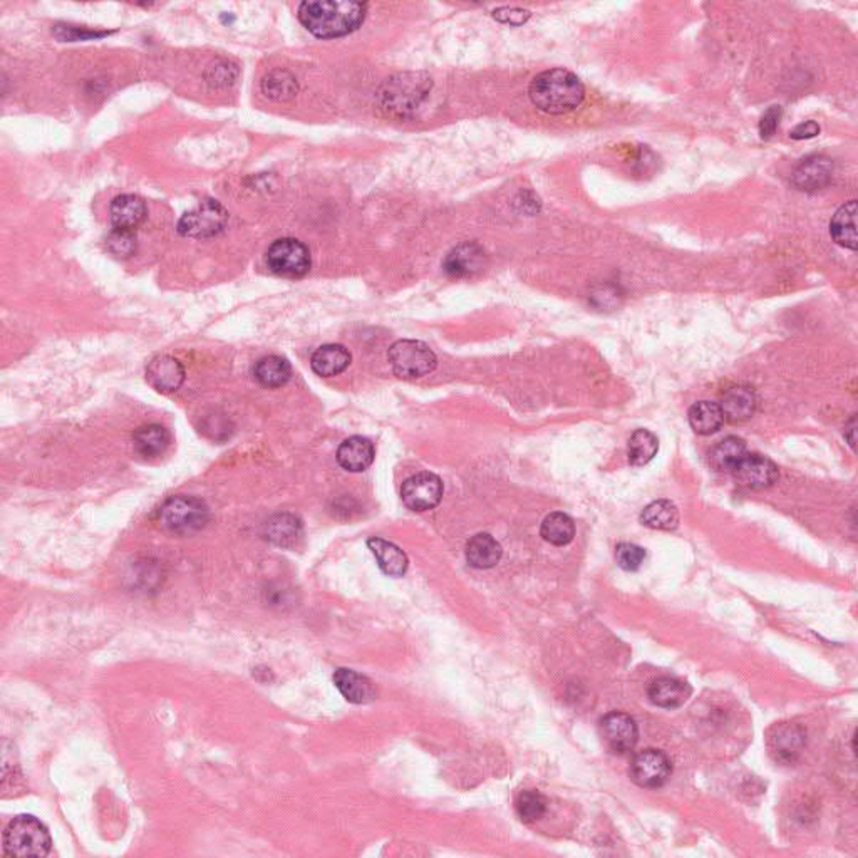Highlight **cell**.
<instances>
[{
	"label": "cell",
	"mask_w": 858,
	"mask_h": 858,
	"mask_svg": "<svg viewBox=\"0 0 858 858\" xmlns=\"http://www.w3.org/2000/svg\"><path fill=\"white\" fill-rule=\"evenodd\" d=\"M111 223L116 230L135 232L145 222L148 210L145 200L138 195H119L113 200L111 208Z\"/></svg>",
	"instance_id": "4fadbf2b"
},
{
	"label": "cell",
	"mask_w": 858,
	"mask_h": 858,
	"mask_svg": "<svg viewBox=\"0 0 858 858\" xmlns=\"http://www.w3.org/2000/svg\"><path fill=\"white\" fill-rule=\"evenodd\" d=\"M351 364V352L341 344H326L312 354V371L322 377L344 373Z\"/></svg>",
	"instance_id": "d6986e66"
},
{
	"label": "cell",
	"mask_w": 858,
	"mask_h": 858,
	"mask_svg": "<svg viewBox=\"0 0 858 858\" xmlns=\"http://www.w3.org/2000/svg\"><path fill=\"white\" fill-rule=\"evenodd\" d=\"M334 683L342 696L352 704L373 703L377 696L374 684L359 672L339 667L334 672Z\"/></svg>",
	"instance_id": "5bb4252c"
},
{
	"label": "cell",
	"mask_w": 858,
	"mask_h": 858,
	"mask_svg": "<svg viewBox=\"0 0 858 858\" xmlns=\"http://www.w3.org/2000/svg\"><path fill=\"white\" fill-rule=\"evenodd\" d=\"M830 235L845 249L857 250V202L850 200L838 208L830 222Z\"/></svg>",
	"instance_id": "ffe728a7"
},
{
	"label": "cell",
	"mask_w": 858,
	"mask_h": 858,
	"mask_svg": "<svg viewBox=\"0 0 858 858\" xmlns=\"http://www.w3.org/2000/svg\"><path fill=\"white\" fill-rule=\"evenodd\" d=\"M820 133V126L815 121H805L801 125L796 126L795 129L790 133L793 140H810L815 138Z\"/></svg>",
	"instance_id": "60d3db41"
},
{
	"label": "cell",
	"mask_w": 858,
	"mask_h": 858,
	"mask_svg": "<svg viewBox=\"0 0 858 858\" xmlns=\"http://www.w3.org/2000/svg\"><path fill=\"white\" fill-rule=\"evenodd\" d=\"M4 853L7 857H46L52 848L49 830L32 815H19L4 832Z\"/></svg>",
	"instance_id": "3957f363"
},
{
	"label": "cell",
	"mask_w": 858,
	"mask_h": 858,
	"mask_svg": "<svg viewBox=\"0 0 858 858\" xmlns=\"http://www.w3.org/2000/svg\"><path fill=\"white\" fill-rule=\"evenodd\" d=\"M228 212L217 200H205L178 222V232L188 238L215 237L227 227Z\"/></svg>",
	"instance_id": "8992f818"
},
{
	"label": "cell",
	"mask_w": 858,
	"mask_h": 858,
	"mask_svg": "<svg viewBox=\"0 0 858 858\" xmlns=\"http://www.w3.org/2000/svg\"><path fill=\"white\" fill-rule=\"evenodd\" d=\"M265 537L279 547H295L302 537V522L292 513H279L267 522Z\"/></svg>",
	"instance_id": "d4e9b609"
},
{
	"label": "cell",
	"mask_w": 858,
	"mask_h": 858,
	"mask_svg": "<svg viewBox=\"0 0 858 858\" xmlns=\"http://www.w3.org/2000/svg\"><path fill=\"white\" fill-rule=\"evenodd\" d=\"M54 36L63 42L91 41V39H101L113 32L96 31L89 27H79V26H71V24H57L54 26Z\"/></svg>",
	"instance_id": "d590c367"
},
{
	"label": "cell",
	"mask_w": 858,
	"mask_h": 858,
	"mask_svg": "<svg viewBox=\"0 0 858 858\" xmlns=\"http://www.w3.org/2000/svg\"><path fill=\"white\" fill-rule=\"evenodd\" d=\"M530 11L518 9V7H501L493 12V17L501 24H510V26H522L530 19Z\"/></svg>",
	"instance_id": "ab89813d"
},
{
	"label": "cell",
	"mask_w": 858,
	"mask_h": 858,
	"mask_svg": "<svg viewBox=\"0 0 858 858\" xmlns=\"http://www.w3.org/2000/svg\"><path fill=\"white\" fill-rule=\"evenodd\" d=\"M746 455H748V450H746L745 441L736 436H728L711 450L709 463L718 471L731 473Z\"/></svg>",
	"instance_id": "484cf974"
},
{
	"label": "cell",
	"mask_w": 858,
	"mask_h": 858,
	"mask_svg": "<svg viewBox=\"0 0 858 858\" xmlns=\"http://www.w3.org/2000/svg\"><path fill=\"white\" fill-rule=\"evenodd\" d=\"M146 381L158 393H175L185 383V369L175 357L158 356L146 367Z\"/></svg>",
	"instance_id": "7c38bea8"
},
{
	"label": "cell",
	"mask_w": 858,
	"mask_h": 858,
	"mask_svg": "<svg viewBox=\"0 0 858 858\" xmlns=\"http://www.w3.org/2000/svg\"><path fill=\"white\" fill-rule=\"evenodd\" d=\"M170 443H171V436L168 433L165 426H161V424H146V426H141L140 429H136V433L133 435V445H135L136 453L143 456V458H150V460L165 455L166 450L170 448Z\"/></svg>",
	"instance_id": "7402d4cb"
},
{
	"label": "cell",
	"mask_w": 858,
	"mask_h": 858,
	"mask_svg": "<svg viewBox=\"0 0 858 858\" xmlns=\"http://www.w3.org/2000/svg\"><path fill=\"white\" fill-rule=\"evenodd\" d=\"M615 559H617V563H619L621 569L627 570V572H636V570L641 569L644 559H646V552L639 545L621 543L615 550Z\"/></svg>",
	"instance_id": "74e56055"
},
{
	"label": "cell",
	"mask_w": 858,
	"mask_h": 858,
	"mask_svg": "<svg viewBox=\"0 0 858 858\" xmlns=\"http://www.w3.org/2000/svg\"><path fill=\"white\" fill-rule=\"evenodd\" d=\"M205 78L213 88H227L237 81L238 67L227 59H218L208 67Z\"/></svg>",
	"instance_id": "e575fe53"
},
{
	"label": "cell",
	"mask_w": 858,
	"mask_h": 858,
	"mask_svg": "<svg viewBox=\"0 0 858 858\" xmlns=\"http://www.w3.org/2000/svg\"><path fill=\"white\" fill-rule=\"evenodd\" d=\"M517 815L525 823H533L545 815L547 811V800L535 790H525L517 796L515 801Z\"/></svg>",
	"instance_id": "d6a6232c"
},
{
	"label": "cell",
	"mask_w": 858,
	"mask_h": 858,
	"mask_svg": "<svg viewBox=\"0 0 858 858\" xmlns=\"http://www.w3.org/2000/svg\"><path fill=\"white\" fill-rule=\"evenodd\" d=\"M208 508L195 497H171L158 510V523L166 532L187 535L193 533L208 523Z\"/></svg>",
	"instance_id": "277c9868"
},
{
	"label": "cell",
	"mask_w": 858,
	"mask_h": 858,
	"mask_svg": "<svg viewBox=\"0 0 858 858\" xmlns=\"http://www.w3.org/2000/svg\"><path fill=\"white\" fill-rule=\"evenodd\" d=\"M721 413H723L724 421L738 424L748 421L756 409V398L751 389L736 386L729 388L721 398Z\"/></svg>",
	"instance_id": "2e32d148"
},
{
	"label": "cell",
	"mask_w": 858,
	"mask_h": 858,
	"mask_svg": "<svg viewBox=\"0 0 858 858\" xmlns=\"http://www.w3.org/2000/svg\"><path fill=\"white\" fill-rule=\"evenodd\" d=\"M833 165L825 156H811L796 168L793 185L803 191H815L825 187L832 178Z\"/></svg>",
	"instance_id": "9a60e30c"
},
{
	"label": "cell",
	"mask_w": 858,
	"mask_h": 858,
	"mask_svg": "<svg viewBox=\"0 0 858 858\" xmlns=\"http://www.w3.org/2000/svg\"><path fill=\"white\" fill-rule=\"evenodd\" d=\"M106 245L109 252L116 257H129L133 255L136 250L135 232H126V230H116L113 228L111 233L106 238Z\"/></svg>",
	"instance_id": "8d00e7d4"
},
{
	"label": "cell",
	"mask_w": 858,
	"mask_h": 858,
	"mask_svg": "<svg viewBox=\"0 0 858 858\" xmlns=\"http://www.w3.org/2000/svg\"><path fill=\"white\" fill-rule=\"evenodd\" d=\"M501 545L488 533H478L466 545V560L475 569H491L501 559Z\"/></svg>",
	"instance_id": "603a6c76"
},
{
	"label": "cell",
	"mask_w": 858,
	"mask_h": 858,
	"mask_svg": "<svg viewBox=\"0 0 858 858\" xmlns=\"http://www.w3.org/2000/svg\"><path fill=\"white\" fill-rule=\"evenodd\" d=\"M803 745V734L796 726L776 728V734L771 738V748L780 758H793Z\"/></svg>",
	"instance_id": "836d02e7"
},
{
	"label": "cell",
	"mask_w": 858,
	"mask_h": 858,
	"mask_svg": "<svg viewBox=\"0 0 858 858\" xmlns=\"http://www.w3.org/2000/svg\"><path fill=\"white\" fill-rule=\"evenodd\" d=\"M367 547L371 548L379 567L389 577H403L408 570V557L401 548L384 538H369Z\"/></svg>",
	"instance_id": "44dd1931"
},
{
	"label": "cell",
	"mask_w": 858,
	"mask_h": 858,
	"mask_svg": "<svg viewBox=\"0 0 858 858\" xmlns=\"http://www.w3.org/2000/svg\"><path fill=\"white\" fill-rule=\"evenodd\" d=\"M540 533L548 543L563 547V545H569L570 542L575 537V525H574V520L569 515H565L562 512H555V513H550L543 520Z\"/></svg>",
	"instance_id": "f546056e"
},
{
	"label": "cell",
	"mask_w": 858,
	"mask_h": 858,
	"mask_svg": "<svg viewBox=\"0 0 858 858\" xmlns=\"http://www.w3.org/2000/svg\"><path fill=\"white\" fill-rule=\"evenodd\" d=\"M600 736L604 745L615 755H627L637 745L639 729L629 714L609 713L600 721Z\"/></svg>",
	"instance_id": "9c48e42d"
},
{
	"label": "cell",
	"mask_w": 858,
	"mask_h": 858,
	"mask_svg": "<svg viewBox=\"0 0 858 858\" xmlns=\"http://www.w3.org/2000/svg\"><path fill=\"white\" fill-rule=\"evenodd\" d=\"M292 367L289 361L280 356H267L255 366V377L265 388H280L289 383Z\"/></svg>",
	"instance_id": "83f0119b"
},
{
	"label": "cell",
	"mask_w": 858,
	"mask_h": 858,
	"mask_svg": "<svg viewBox=\"0 0 858 858\" xmlns=\"http://www.w3.org/2000/svg\"><path fill=\"white\" fill-rule=\"evenodd\" d=\"M671 771L669 758L659 749H644L632 760V781L641 788H659L667 781Z\"/></svg>",
	"instance_id": "30bf717a"
},
{
	"label": "cell",
	"mask_w": 858,
	"mask_h": 858,
	"mask_svg": "<svg viewBox=\"0 0 858 858\" xmlns=\"http://www.w3.org/2000/svg\"><path fill=\"white\" fill-rule=\"evenodd\" d=\"M528 96L543 113L565 114L579 108L585 89L575 74L557 67L535 76L528 88Z\"/></svg>",
	"instance_id": "7a4b0ae2"
},
{
	"label": "cell",
	"mask_w": 858,
	"mask_h": 858,
	"mask_svg": "<svg viewBox=\"0 0 858 858\" xmlns=\"http://www.w3.org/2000/svg\"><path fill=\"white\" fill-rule=\"evenodd\" d=\"M781 114H783L781 106H771V108L766 109V113L763 114V118L760 121V135H761V138L768 140V138L775 135L778 125H780V119H781Z\"/></svg>",
	"instance_id": "f35d334b"
},
{
	"label": "cell",
	"mask_w": 858,
	"mask_h": 858,
	"mask_svg": "<svg viewBox=\"0 0 858 858\" xmlns=\"http://www.w3.org/2000/svg\"><path fill=\"white\" fill-rule=\"evenodd\" d=\"M691 693H693V689H691L689 684L683 683L679 679H674V677L656 679L647 689V696H649L651 703L659 706V708H666V709L683 706L691 698Z\"/></svg>",
	"instance_id": "ac0fdd59"
},
{
	"label": "cell",
	"mask_w": 858,
	"mask_h": 858,
	"mask_svg": "<svg viewBox=\"0 0 858 858\" xmlns=\"http://www.w3.org/2000/svg\"><path fill=\"white\" fill-rule=\"evenodd\" d=\"M262 91L274 101H289L299 91V84L294 74L285 69H275L264 78Z\"/></svg>",
	"instance_id": "4dcf8cb0"
},
{
	"label": "cell",
	"mask_w": 858,
	"mask_h": 858,
	"mask_svg": "<svg viewBox=\"0 0 858 858\" xmlns=\"http://www.w3.org/2000/svg\"><path fill=\"white\" fill-rule=\"evenodd\" d=\"M724 418L719 404L701 401L689 409V424L698 435H713L721 426Z\"/></svg>",
	"instance_id": "4316f807"
},
{
	"label": "cell",
	"mask_w": 858,
	"mask_h": 858,
	"mask_svg": "<svg viewBox=\"0 0 858 858\" xmlns=\"http://www.w3.org/2000/svg\"><path fill=\"white\" fill-rule=\"evenodd\" d=\"M367 4L344 0L302 2L297 11L300 24L321 39L344 37L357 31L366 19Z\"/></svg>",
	"instance_id": "6da1fadb"
},
{
	"label": "cell",
	"mask_w": 858,
	"mask_h": 858,
	"mask_svg": "<svg viewBox=\"0 0 858 858\" xmlns=\"http://www.w3.org/2000/svg\"><path fill=\"white\" fill-rule=\"evenodd\" d=\"M485 259V252L478 243H461L458 245L445 262V269L450 275L463 277L471 275L476 270L481 269Z\"/></svg>",
	"instance_id": "cb8c5ba5"
},
{
	"label": "cell",
	"mask_w": 858,
	"mask_h": 858,
	"mask_svg": "<svg viewBox=\"0 0 858 858\" xmlns=\"http://www.w3.org/2000/svg\"><path fill=\"white\" fill-rule=\"evenodd\" d=\"M641 522L654 530H674L679 525V512L669 500H657L642 510Z\"/></svg>",
	"instance_id": "f1b7e54d"
},
{
	"label": "cell",
	"mask_w": 858,
	"mask_h": 858,
	"mask_svg": "<svg viewBox=\"0 0 858 858\" xmlns=\"http://www.w3.org/2000/svg\"><path fill=\"white\" fill-rule=\"evenodd\" d=\"M401 498L404 505L413 512L433 510L443 498V483L433 473H418L404 481Z\"/></svg>",
	"instance_id": "ba28073f"
},
{
	"label": "cell",
	"mask_w": 858,
	"mask_h": 858,
	"mask_svg": "<svg viewBox=\"0 0 858 858\" xmlns=\"http://www.w3.org/2000/svg\"><path fill=\"white\" fill-rule=\"evenodd\" d=\"M734 481L749 490H763L778 480V466L761 455H748L731 471Z\"/></svg>",
	"instance_id": "8fae6325"
},
{
	"label": "cell",
	"mask_w": 858,
	"mask_h": 858,
	"mask_svg": "<svg viewBox=\"0 0 858 858\" xmlns=\"http://www.w3.org/2000/svg\"><path fill=\"white\" fill-rule=\"evenodd\" d=\"M657 450H659L657 438L647 429H637L629 439V448H627L629 461L634 466L647 465L652 458L657 455Z\"/></svg>",
	"instance_id": "1f68e13d"
},
{
	"label": "cell",
	"mask_w": 858,
	"mask_h": 858,
	"mask_svg": "<svg viewBox=\"0 0 858 858\" xmlns=\"http://www.w3.org/2000/svg\"><path fill=\"white\" fill-rule=\"evenodd\" d=\"M267 265L282 277H302L311 270V252L295 238H280L267 250Z\"/></svg>",
	"instance_id": "52a82bcc"
},
{
	"label": "cell",
	"mask_w": 858,
	"mask_h": 858,
	"mask_svg": "<svg viewBox=\"0 0 858 858\" xmlns=\"http://www.w3.org/2000/svg\"><path fill=\"white\" fill-rule=\"evenodd\" d=\"M337 461L339 465L352 471V473H361L373 465L374 446L367 438L362 436H352L346 439L339 450H337Z\"/></svg>",
	"instance_id": "e0dca14e"
},
{
	"label": "cell",
	"mask_w": 858,
	"mask_h": 858,
	"mask_svg": "<svg viewBox=\"0 0 858 858\" xmlns=\"http://www.w3.org/2000/svg\"><path fill=\"white\" fill-rule=\"evenodd\" d=\"M388 359L394 374L401 379H418L428 376L435 371L438 362L435 352L429 349V346L413 339L394 342L388 354Z\"/></svg>",
	"instance_id": "5b68a950"
}]
</instances>
